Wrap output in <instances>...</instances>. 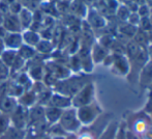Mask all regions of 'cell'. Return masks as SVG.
I'll return each mask as SVG.
<instances>
[{"label": "cell", "mask_w": 152, "mask_h": 139, "mask_svg": "<svg viewBox=\"0 0 152 139\" xmlns=\"http://www.w3.org/2000/svg\"><path fill=\"white\" fill-rule=\"evenodd\" d=\"M89 82H93V77L90 74H72L67 78L59 80L52 89L54 93H61L72 99Z\"/></svg>", "instance_id": "1"}, {"label": "cell", "mask_w": 152, "mask_h": 139, "mask_svg": "<svg viewBox=\"0 0 152 139\" xmlns=\"http://www.w3.org/2000/svg\"><path fill=\"white\" fill-rule=\"evenodd\" d=\"M58 123L67 134H76L82 127V124L80 123L78 115H77V109L74 107H70L62 111Z\"/></svg>", "instance_id": "2"}, {"label": "cell", "mask_w": 152, "mask_h": 139, "mask_svg": "<svg viewBox=\"0 0 152 139\" xmlns=\"http://www.w3.org/2000/svg\"><path fill=\"white\" fill-rule=\"evenodd\" d=\"M95 97V86L93 82H89L72 98V104L74 108H80V107L86 106L94 102Z\"/></svg>", "instance_id": "3"}, {"label": "cell", "mask_w": 152, "mask_h": 139, "mask_svg": "<svg viewBox=\"0 0 152 139\" xmlns=\"http://www.w3.org/2000/svg\"><path fill=\"white\" fill-rule=\"evenodd\" d=\"M77 109V115L78 118L80 121V123L82 124V126H89L99 116V114L102 113V109L98 106L95 102L93 103L86 105V106L80 107Z\"/></svg>", "instance_id": "4"}, {"label": "cell", "mask_w": 152, "mask_h": 139, "mask_svg": "<svg viewBox=\"0 0 152 139\" xmlns=\"http://www.w3.org/2000/svg\"><path fill=\"white\" fill-rule=\"evenodd\" d=\"M28 109L29 108L18 105V107L8 115L10 126L19 130H26L28 126Z\"/></svg>", "instance_id": "5"}, {"label": "cell", "mask_w": 152, "mask_h": 139, "mask_svg": "<svg viewBox=\"0 0 152 139\" xmlns=\"http://www.w3.org/2000/svg\"><path fill=\"white\" fill-rule=\"evenodd\" d=\"M45 68H46V70L48 71L49 73H51L58 81L67 78L68 76H70V75L72 74L66 65L58 63V61H56V60H53V59H51V58H49L48 60L45 63Z\"/></svg>", "instance_id": "6"}, {"label": "cell", "mask_w": 152, "mask_h": 139, "mask_svg": "<svg viewBox=\"0 0 152 139\" xmlns=\"http://www.w3.org/2000/svg\"><path fill=\"white\" fill-rule=\"evenodd\" d=\"M84 20L86 21L87 24L93 29V31L102 30V29H104L108 26V25H107V19L104 18V16H102L94 7L88 8L86 18H85Z\"/></svg>", "instance_id": "7"}, {"label": "cell", "mask_w": 152, "mask_h": 139, "mask_svg": "<svg viewBox=\"0 0 152 139\" xmlns=\"http://www.w3.org/2000/svg\"><path fill=\"white\" fill-rule=\"evenodd\" d=\"M79 58L81 60V65H82V71L85 74H90L93 70V60L91 57V47L83 45L80 43V48L78 52Z\"/></svg>", "instance_id": "8"}, {"label": "cell", "mask_w": 152, "mask_h": 139, "mask_svg": "<svg viewBox=\"0 0 152 139\" xmlns=\"http://www.w3.org/2000/svg\"><path fill=\"white\" fill-rule=\"evenodd\" d=\"M119 6L118 0H97L93 6L102 16L104 18L109 16H114Z\"/></svg>", "instance_id": "9"}, {"label": "cell", "mask_w": 152, "mask_h": 139, "mask_svg": "<svg viewBox=\"0 0 152 139\" xmlns=\"http://www.w3.org/2000/svg\"><path fill=\"white\" fill-rule=\"evenodd\" d=\"M111 68H112V73H114L115 75L125 77L129 73L130 65L125 55H114V61Z\"/></svg>", "instance_id": "10"}, {"label": "cell", "mask_w": 152, "mask_h": 139, "mask_svg": "<svg viewBox=\"0 0 152 139\" xmlns=\"http://www.w3.org/2000/svg\"><path fill=\"white\" fill-rule=\"evenodd\" d=\"M48 106H52V107H55V108L61 109V110H65V109L72 107V99L66 97V96L61 95V93H53Z\"/></svg>", "instance_id": "11"}, {"label": "cell", "mask_w": 152, "mask_h": 139, "mask_svg": "<svg viewBox=\"0 0 152 139\" xmlns=\"http://www.w3.org/2000/svg\"><path fill=\"white\" fill-rule=\"evenodd\" d=\"M138 82L142 88H147L152 85V61L149 60L141 70L138 77Z\"/></svg>", "instance_id": "12"}, {"label": "cell", "mask_w": 152, "mask_h": 139, "mask_svg": "<svg viewBox=\"0 0 152 139\" xmlns=\"http://www.w3.org/2000/svg\"><path fill=\"white\" fill-rule=\"evenodd\" d=\"M2 43H3L4 49H10V50L17 51L23 45L22 32H8Z\"/></svg>", "instance_id": "13"}, {"label": "cell", "mask_w": 152, "mask_h": 139, "mask_svg": "<svg viewBox=\"0 0 152 139\" xmlns=\"http://www.w3.org/2000/svg\"><path fill=\"white\" fill-rule=\"evenodd\" d=\"M88 8L85 3L82 0H72L69 2V10L68 13L72 16L77 17V18L81 19V20H84L86 18L87 12H88Z\"/></svg>", "instance_id": "14"}, {"label": "cell", "mask_w": 152, "mask_h": 139, "mask_svg": "<svg viewBox=\"0 0 152 139\" xmlns=\"http://www.w3.org/2000/svg\"><path fill=\"white\" fill-rule=\"evenodd\" d=\"M2 26L4 27L7 32L10 33H15V32H22L23 29L21 27L20 24V21H19L18 16L16 15H12V14H8L4 17V21H3V24Z\"/></svg>", "instance_id": "15"}, {"label": "cell", "mask_w": 152, "mask_h": 139, "mask_svg": "<svg viewBox=\"0 0 152 139\" xmlns=\"http://www.w3.org/2000/svg\"><path fill=\"white\" fill-rule=\"evenodd\" d=\"M18 99L6 95L2 96L0 97V113L10 115L18 107Z\"/></svg>", "instance_id": "16"}, {"label": "cell", "mask_w": 152, "mask_h": 139, "mask_svg": "<svg viewBox=\"0 0 152 139\" xmlns=\"http://www.w3.org/2000/svg\"><path fill=\"white\" fill-rule=\"evenodd\" d=\"M45 107L35 104L28 109V126L36 124L38 121H45ZM27 126V127H28Z\"/></svg>", "instance_id": "17"}, {"label": "cell", "mask_w": 152, "mask_h": 139, "mask_svg": "<svg viewBox=\"0 0 152 139\" xmlns=\"http://www.w3.org/2000/svg\"><path fill=\"white\" fill-rule=\"evenodd\" d=\"M110 53V51L107 50L106 48L99 45L97 42H95L91 47V57L93 63H100L104 60L108 54Z\"/></svg>", "instance_id": "18"}, {"label": "cell", "mask_w": 152, "mask_h": 139, "mask_svg": "<svg viewBox=\"0 0 152 139\" xmlns=\"http://www.w3.org/2000/svg\"><path fill=\"white\" fill-rule=\"evenodd\" d=\"M38 10H39L45 16L52 17V18L56 19V20H59V18H60V15H59V12H58V10H57L56 3L49 1V0H44Z\"/></svg>", "instance_id": "19"}, {"label": "cell", "mask_w": 152, "mask_h": 139, "mask_svg": "<svg viewBox=\"0 0 152 139\" xmlns=\"http://www.w3.org/2000/svg\"><path fill=\"white\" fill-rule=\"evenodd\" d=\"M56 47L55 45L52 43V40H40L38 42V44L35 46V50L38 54H42L44 56L50 57L52 55V53L55 51Z\"/></svg>", "instance_id": "20"}, {"label": "cell", "mask_w": 152, "mask_h": 139, "mask_svg": "<svg viewBox=\"0 0 152 139\" xmlns=\"http://www.w3.org/2000/svg\"><path fill=\"white\" fill-rule=\"evenodd\" d=\"M18 103L21 106H24L26 108H30V107L34 106L35 104H37V96L31 89L25 90L22 93V96L18 99Z\"/></svg>", "instance_id": "21"}, {"label": "cell", "mask_w": 152, "mask_h": 139, "mask_svg": "<svg viewBox=\"0 0 152 139\" xmlns=\"http://www.w3.org/2000/svg\"><path fill=\"white\" fill-rule=\"evenodd\" d=\"M61 109L55 108L52 106H46L45 107V118H46L47 123L49 126L53 125V124H56L59 121L60 116L62 114Z\"/></svg>", "instance_id": "22"}, {"label": "cell", "mask_w": 152, "mask_h": 139, "mask_svg": "<svg viewBox=\"0 0 152 139\" xmlns=\"http://www.w3.org/2000/svg\"><path fill=\"white\" fill-rule=\"evenodd\" d=\"M18 18L19 21H20V24L23 31L27 30V29L30 28L32 22H33V13L31 10H29L28 8L23 7V10L18 15Z\"/></svg>", "instance_id": "23"}, {"label": "cell", "mask_w": 152, "mask_h": 139, "mask_svg": "<svg viewBox=\"0 0 152 139\" xmlns=\"http://www.w3.org/2000/svg\"><path fill=\"white\" fill-rule=\"evenodd\" d=\"M22 38H23V44L34 47V48L38 44V42L42 40L39 33L35 32V31L31 30V29H27V30L22 31Z\"/></svg>", "instance_id": "24"}, {"label": "cell", "mask_w": 152, "mask_h": 139, "mask_svg": "<svg viewBox=\"0 0 152 139\" xmlns=\"http://www.w3.org/2000/svg\"><path fill=\"white\" fill-rule=\"evenodd\" d=\"M12 80H14L17 84L22 86L23 88H24V90H29V89H31L32 84H33V81H32V79L29 77V75L27 74L26 71H23V72L19 73L17 76L12 78Z\"/></svg>", "instance_id": "25"}, {"label": "cell", "mask_w": 152, "mask_h": 139, "mask_svg": "<svg viewBox=\"0 0 152 139\" xmlns=\"http://www.w3.org/2000/svg\"><path fill=\"white\" fill-rule=\"evenodd\" d=\"M141 48L138 46L136 42L134 40H128L127 43L125 44V56L128 59V61H132V59H134L137 57V55L140 53Z\"/></svg>", "instance_id": "26"}, {"label": "cell", "mask_w": 152, "mask_h": 139, "mask_svg": "<svg viewBox=\"0 0 152 139\" xmlns=\"http://www.w3.org/2000/svg\"><path fill=\"white\" fill-rule=\"evenodd\" d=\"M17 53H18V56H20L22 59H24L26 63L30 60V59H32L37 54V52H36L34 47L28 46V45H25V44H23L22 46L17 50Z\"/></svg>", "instance_id": "27"}, {"label": "cell", "mask_w": 152, "mask_h": 139, "mask_svg": "<svg viewBox=\"0 0 152 139\" xmlns=\"http://www.w3.org/2000/svg\"><path fill=\"white\" fill-rule=\"evenodd\" d=\"M138 28L139 27L134 26V25L129 24L128 22H122L120 23V25L117 27L119 35H122L123 36H126V38H130V40L136 35Z\"/></svg>", "instance_id": "28"}, {"label": "cell", "mask_w": 152, "mask_h": 139, "mask_svg": "<svg viewBox=\"0 0 152 139\" xmlns=\"http://www.w3.org/2000/svg\"><path fill=\"white\" fill-rule=\"evenodd\" d=\"M26 130H19L10 126L6 132L0 137V139H25Z\"/></svg>", "instance_id": "29"}, {"label": "cell", "mask_w": 152, "mask_h": 139, "mask_svg": "<svg viewBox=\"0 0 152 139\" xmlns=\"http://www.w3.org/2000/svg\"><path fill=\"white\" fill-rule=\"evenodd\" d=\"M132 40L138 44V46L141 49H147L149 46V43H150L148 38V33L140 28H138V30H137L136 35L132 38Z\"/></svg>", "instance_id": "30"}, {"label": "cell", "mask_w": 152, "mask_h": 139, "mask_svg": "<svg viewBox=\"0 0 152 139\" xmlns=\"http://www.w3.org/2000/svg\"><path fill=\"white\" fill-rule=\"evenodd\" d=\"M67 67L72 74H79V73H81L82 65H81V60L77 53L76 54L69 55L67 60Z\"/></svg>", "instance_id": "31"}, {"label": "cell", "mask_w": 152, "mask_h": 139, "mask_svg": "<svg viewBox=\"0 0 152 139\" xmlns=\"http://www.w3.org/2000/svg\"><path fill=\"white\" fill-rule=\"evenodd\" d=\"M17 55H18V53H17L16 50L4 49V50L0 53V59H1V60L3 61V63H5L8 68H10V65H12L14 60L16 59Z\"/></svg>", "instance_id": "32"}, {"label": "cell", "mask_w": 152, "mask_h": 139, "mask_svg": "<svg viewBox=\"0 0 152 139\" xmlns=\"http://www.w3.org/2000/svg\"><path fill=\"white\" fill-rule=\"evenodd\" d=\"M53 93H54V91H53L52 88H50V87H46L42 93H39L37 95V104L42 105V106H44V107L48 106Z\"/></svg>", "instance_id": "33"}, {"label": "cell", "mask_w": 152, "mask_h": 139, "mask_svg": "<svg viewBox=\"0 0 152 139\" xmlns=\"http://www.w3.org/2000/svg\"><path fill=\"white\" fill-rule=\"evenodd\" d=\"M47 134H48L49 136H51V137H54V136H64V137H65V136L68 135L59 123L53 124V125L49 126Z\"/></svg>", "instance_id": "34"}, {"label": "cell", "mask_w": 152, "mask_h": 139, "mask_svg": "<svg viewBox=\"0 0 152 139\" xmlns=\"http://www.w3.org/2000/svg\"><path fill=\"white\" fill-rule=\"evenodd\" d=\"M115 40H116V38H114V35H112V33H106V35H102L99 38H98L97 43L99 45H102L104 48H106L107 50L110 51L113 46V44H114Z\"/></svg>", "instance_id": "35"}, {"label": "cell", "mask_w": 152, "mask_h": 139, "mask_svg": "<svg viewBox=\"0 0 152 139\" xmlns=\"http://www.w3.org/2000/svg\"><path fill=\"white\" fill-rule=\"evenodd\" d=\"M130 14H132V12L128 10L127 6L124 5V4H119V6H118V8H117L116 14L115 15L118 17V19L121 21V22H127Z\"/></svg>", "instance_id": "36"}, {"label": "cell", "mask_w": 152, "mask_h": 139, "mask_svg": "<svg viewBox=\"0 0 152 139\" xmlns=\"http://www.w3.org/2000/svg\"><path fill=\"white\" fill-rule=\"evenodd\" d=\"M18 1H20L24 7L28 8L31 12H34L39 8L40 4L44 0H18Z\"/></svg>", "instance_id": "37"}, {"label": "cell", "mask_w": 152, "mask_h": 139, "mask_svg": "<svg viewBox=\"0 0 152 139\" xmlns=\"http://www.w3.org/2000/svg\"><path fill=\"white\" fill-rule=\"evenodd\" d=\"M10 127V116L3 113H0V137L6 132V130Z\"/></svg>", "instance_id": "38"}, {"label": "cell", "mask_w": 152, "mask_h": 139, "mask_svg": "<svg viewBox=\"0 0 152 139\" xmlns=\"http://www.w3.org/2000/svg\"><path fill=\"white\" fill-rule=\"evenodd\" d=\"M10 68L0 59V84L10 79Z\"/></svg>", "instance_id": "39"}, {"label": "cell", "mask_w": 152, "mask_h": 139, "mask_svg": "<svg viewBox=\"0 0 152 139\" xmlns=\"http://www.w3.org/2000/svg\"><path fill=\"white\" fill-rule=\"evenodd\" d=\"M140 27L139 28L142 29V30L146 31V32H149V31L152 30V22L149 17H144V18L140 19V23H139Z\"/></svg>", "instance_id": "40"}, {"label": "cell", "mask_w": 152, "mask_h": 139, "mask_svg": "<svg viewBox=\"0 0 152 139\" xmlns=\"http://www.w3.org/2000/svg\"><path fill=\"white\" fill-rule=\"evenodd\" d=\"M23 7H24V6L22 5V3H21L20 1H18V0H17L16 2H14V3H12L10 5V14L18 16V15L20 14L21 10H23Z\"/></svg>", "instance_id": "41"}, {"label": "cell", "mask_w": 152, "mask_h": 139, "mask_svg": "<svg viewBox=\"0 0 152 139\" xmlns=\"http://www.w3.org/2000/svg\"><path fill=\"white\" fill-rule=\"evenodd\" d=\"M137 14L139 15V17H140V18L149 17V15H150V7H149L146 3L142 4V5L139 6L138 10H137Z\"/></svg>", "instance_id": "42"}, {"label": "cell", "mask_w": 152, "mask_h": 139, "mask_svg": "<svg viewBox=\"0 0 152 139\" xmlns=\"http://www.w3.org/2000/svg\"><path fill=\"white\" fill-rule=\"evenodd\" d=\"M140 17H139V15L137 14V13H132L129 16V18H128L127 22L129 23V24L134 25V26L138 27L139 23H140Z\"/></svg>", "instance_id": "43"}, {"label": "cell", "mask_w": 152, "mask_h": 139, "mask_svg": "<svg viewBox=\"0 0 152 139\" xmlns=\"http://www.w3.org/2000/svg\"><path fill=\"white\" fill-rule=\"evenodd\" d=\"M0 13L2 15H4V16L10 14V6L2 1H0Z\"/></svg>", "instance_id": "44"}, {"label": "cell", "mask_w": 152, "mask_h": 139, "mask_svg": "<svg viewBox=\"0 0 152 139\" xmlns=\"http://www.w3.org/2000/svg\"><path fill=\"white\" fill-rule=\"evenodd\" d=\"M82 1L84 2L87 7H93L97 2V0H82Z\"/></svg>", "instance_id": "45"}, {"label": "cell", "mask_w": 152, "mask_h": 139, "mask_svg": "<svg viewBox=\"0 0 152 139\" xmlns=\"http://www.w3.org/2000/svg\"><path fill=\"white\" fill-rule=\"evenodd\" d=\"M7 33H8V32L5 30V29H4V27H3V26H0V40H1V42H3L4 38H5Z\"/></svg>", "instance_id": "46"}, {"label": "cell", "mask_w": 152, "mask_h": 139, "mask_svg": "<svg viewBox=\"0 0 152 139\" xmlns=\"http://www.w3.org/2000/svg\"><path fill=\"white\" fill-rule=\"evenodd\" d=\"M147 54H148L149 60L152 61V44H149L148 48H147Z\"/></svg>", "instance_id": "47"}, {"label": "cell", "mask_w": 152, "mask_h": 139, "mask_svg": "<svg viewBox=\"0 0 152 139\" xmlns=\"http://www.w3.org/2000/svg\"><path fill=\"white\" fill-rule=\"evenodd\" d=\"M0 1H2V2H4L5 4H7L8 6L10 5L12 3H14V2H16L17 0H0Z\"/></svg>", "instance_id": "48"}, {"label": "cell", "mask_w": 152, "mask_h": 139, "mask_svg": "<svg viewBox=\"0 0 152 139\" xmlns=\"http://www.w3.org/2000/svg\"><path fill=\"white\" fill-rule=\"evenodd\" d=\"M4 15H2L1 13H0V26H2V24H3V21H4Z\"/></svg>", "instance_id": "49"}, {"label": "cell", "mask_w": 152, "mask_h": 139, "mask_svg": "<svg viewBox=\"0 0 152 139\" xmlns=\"http://www.w3.org/2000/svg\"><path fill=\"white\" fill-rule=\"evenodd\" d=\"M120 1H122V4H124V5L130 3V2H134V0H120Z\"/></svg>", "instance_id": "50"}, {"label": "cell", "mask_w": 152, "mask_h": 139, "mask_svg": "<svg viewBox=\"0 0 152 139\" xmlns=\"http://www.w3.org/2000/svg\"><path fill=\"white\" fill-rule=\"evenodd\" d=\"M66 139H77V136H75V134H68Z\"/></svg>", "instance_id": "51"}, {"label": "cell", "mask_w": 152, "mask_h": 139, "mask_svg": "<svg viewBox=\"0 0 152 139\" xmlns=\"http://www.w3.org/2000/svg\"><path fill=\"white\" fill-rule=\"evenodd\" d=\"M51 139H66V136H54V137H51Z\"/></svg>", "instance_id": "52"}, {"label": "cell", "mask_w": 152, "mask_h": 139, "mask_svg": "<svg viewBox=\"0 0 152 139\" xmlns=\"http://www.w3.org/2000/svg\"><path fill=\"white\" fill-rule=\"evenodd\" d=\"M49 1L54 2V3H57V2H59V1H60V0H49Z\"/></svg>", "instance_id": "53"}, {"label": "cell", "mask_w": 152, "mask_h": 139, "mask_svg": "<svg viewBox=\"0 0 152 139\" xmlns=\"http://www.w3.org/2000/svg\"><path fill=\"white\" fill-rule=\"evenodd\" d=\"M64 1H67V2H70V1H72V0H64Z\"/></svg>", "instance_id": "54"}]
</instances>
